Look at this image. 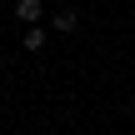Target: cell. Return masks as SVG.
Here are the masks:
<instances>
[{
    "instance_id": "6da1fadb",
    "label": "cell",
    "mask_w": 135,
    "mask_h": 135,
    "mask_svg": "<svg viewBox=\"0 0 135 135\" xmlns=\"http://www.w3.org/2000/svg\"><path fill=\"white\" fill-rule=\"evenodd\" d=\"M55 30H60V35L80 30V10H75V5H60V10H55Z\"/></svg>"
},
{
    "instance_id": "7a4b0ae2",
    "label": "cell",
    "mask_w": 135,
    "mask_h": 135,
    "mask_svg": "<svg viewBox=\"0 0 135 135\" xmlns=\"http://www.w3.org/2000/svg\"><path fill=\"white\" fill-rule=\"evenodd\" d=\"M15 15H20L25 25H40V15H45V5H40V0H15Z\"/></svg>"
},
{
    "instance_id": "3957f363",
    "label": "cell",
    "mask_w": 135,
    "mask_h": 135,
    "mask_svg": "<svg viewBox=\"0 0 135 135\" xmlns=\"http://www.w3.org/2000/svg\"><path fill=\"white\" fill-rule=\"evenodd\" d=\"M25 50H45V25H25Z\"/></svg>"
},
{
    "instance_id": "277c9868",
    "label": "cell",
    "mask_w": 135,
    "mask_h": 135,
    "mask_svg": "<svg viewBox=\"0 0 135 135\" xmlns=\"http://www.w3.org/2000/svg\"><path fill=\"white\" fill-rule=\"evenodd\" d=\"M35 135H40V130H35Z\"/></svg>"
}]
</instances>
